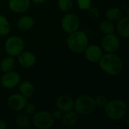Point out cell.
I'll use <instances>...</instances> for the list:
<instances>
[{"label":"cell","instance_id":"cell-1","mask_svg":"<svg viewBox=\"0 0 129 129\" xmlns=\"http://www.w3.org/2000/svg\"><path fill=\"white\" fill-rule=\"evenodd\" d=\"M98 62L101 70L111 76L119 75L123 70V62L116 53L103 54Z\"/></svg>","mask_w":129,"mask_h":129},{"label":"cell","instance_id":"cell-2","mask_svg":"<svg viewBox=\"0 0 129 129\" xmlns=\"http://www.w3.org/2000/svg\"><path fill=\"white\" fill-rule=\"evenodd\" d=\"M127 104L122 99H113L108 101L104 107L106 116L113 121L122 119L127 113Z\"/></svg>","mask_w":129,"mask_h":129},{"label":"cell","instance_id":"cell-3","mask_svg":"<svg viewBox=\"0 0 129 129\" xmlns=\"http://www.w3.org/2000/svg\"><path fill=\"white\" fill-rule=\"evenodd\" d=\"M68 48L75 54L83 53L88 45V37L84 30H76L69 34L67 40Z\"/></svg>","mask_w":129,"mask_h":129},{"label":"cell","instance_id":"cell-4","mask_svg":"<svg viewBox=\"0 0 129 129\" xmlns=\"http://www.w3.org/2000/svg\"><path fill=\"white\" fill-rule=\"evenodd\" d=\"M97 109L93 97L83 94L79 96L74 101L73 110L80 116H87L93 113Z\"/></svg>","mask_w":129,"mask_h":129},{"label":"cell","instance_id":"cell-5","mask_svg":"<svg viewBox=\"0 0 129 129\" xmlns=\"http://www.w3.org/2000/svg\"><path fill=\"white\" fill-rule=\"evenodd\" d=\"M24 41L19 36H11L5 42V52L8 56L12 57H17L24 50Z\"/></svg>","mask_w":129,"mask_h":129},{"label":"cell","instance_id":"cell-6","mask_svg":"<svg viewBox=\"0 0 129 129\" xmlns=\"http://www.w3.org/2000/svg\"><path fill=\"white\" fill-rule=\"evenodd\" d=\"M33 116V124L36 128H51L55 121L52 116V114L45 110L36 111Z\"/></svg>","mask_w":129,"mask_h":129},{"label":"cell","instance_id":"cell-7","mask_svg":"<svg viewBox=\"0 0 129 129\" xmlns=\"http://www.w3.org/2000/svg\"><path fill=\"white\" fill-rule=\"evenodd\" d=\"M120 44V39L115 33L104 35L101 42V48L106 53H116L119 50Z\"/></svg>","mask_w":129,"mask_h":129},{"label":"cell","instance_id":"cell-8","mask_svg":"<svg viewBox=\"0 0 129 129\" xmlns=\"http://www.w3.org/2000/svg\"><path fill=\"white\" fill-rule=\"evenodd\" d=\"M60 26L65 33L70 34L79 29L80 26V20L77 15L73 13H69L62 17Z\"/></svg>","mask_w":129,"mask_h":129},{"label":"cell","instance_id":"cell-9","mask_svg":"<svg viewBox=\"0 0 129 129\" xmlns=\"http://www.w3.org/2000/svg\"><path fill=\"white\" fill-rule=\"evenodd\" d=\"M21 80L20 75L15 71H9L4 73V74L1 77V84L2 87L5 89H13L15 87L18 86Z\"/></svg>","mask_w":129,"mask_h":129},{"label":"cell","instance_id":"cell-10","mask_svg":"<svg viewBox=\"0 0 129 129\" xmlns=\"http://www.w3.org/2000/svg\"><path fill=\"white\" fill-rule=\"evenodd\" d=\"M27 98L19 94H13L8 97L7 100V104L8 107L16 112L23 110L27 104Z\"/></svg>","mask_w":129,"mask_h":129},{"label":"cell","instance_id":"cell-11","mask_svg":"<svg viewBox=\"0 0 129 129\" xmlns=\"http://www.w3.org/2000/svg\"><path fill=\"white\" fill-rule=\"evenodd\" d=\"M85 59L91 63H98L103 55L101 47L98 45H88L84 51Z\"/></svg>","mask_w":129,"mask_h":129},{"label":"cell","instance_id":"cell-12","mask_svg":"<svg viewBox=\"0 0 129 129\" xmlns=\"http://www.w3.org/2000/svg\"><path fill=\"white\" fill-rule=\"evenodd\" d=\"M17 62L20 67L29 69L33 67L36 63V55L30 51H23L17 56Z\"/></svg>","mask_w":129,"mask_h":129},{"label":"cell","instance_id":"cell-13","mask_svg":"<svg viewBox=\"0 0 129 129\" xmlns=\"http://www.w3.org/2000/svg\"><path fill=\"white\" fill-rule=\"evenodd\" d=\"M55 106L57 109L60 110L62 113H65L73 110L74 100L72 97L67 94H63L59 96L55 101Z\"/></svg>","mask_w":129,"mask_h":129},{"label":"cell","instance_id":"cell-14","mask_svg":"<svg viewBox=\"0 0 129 129\" xmlns=\"http://www.w3.org/2000/svg\"><path fill=\"white\" fill-rule=\"evenodd\" d=\"M30 0H8L9 9L17 14L26 12L30 7Z\"/></svg>","mask_w":129,"mask_h":129},{"label":"cell","instance_id":"cell-15","mask_svg":"<svg viewBox=\"0 0 129 129\" xmlns=\"http://www.w3.org/2000/svg\"><path fill=\"white\" fill-rule=\"evenodd\" d=\"M79 115L72 110L63 113V115L60 118V123L63 126L66 128H71L73 127L78 122Z\"/></svg>","mask_w":129,"mask_h":129},{"label":"cell","instance_id":"cell-16","mask_svg":"<svg viewBox=\"0 0 129 129\" xmlns=\"http://www.w3.org/2000/svg\"><path fill=\"white\" fill-rule=\"evenodd\" d=\"M116 29L119 36L125 39L129 37V17L128 16H122L118 21Z\"/></svg>","mask_w":129,"mask_h":129},{"label":"cell","instance_id":"cell-17","mask_svg":"<svg viewBox=\"0 0 129 129\" xmlns=\"http://www.w3.org/2000/svg\"><path fill=\"white\" fill-rule=\"evenodd\" d=\"M19 93L25 97L26 98H29L33 96L35 92V87L33 84L29 81H23L18 85Z\"/></svg>","mask_w":129,"mask_h":129},{"label":"cell","instance_id":"cell-18","mask_svg":"<svg viewBox=\"0 0 129 129\" xmlns=\"http://www.w3.org/2000/svg\"><path fill=\"white\" fill-rule=\"evenodd\" d=\"M34 26V19L29 15H23L17 23V26L19 30L21 31H28L31 29Z\"/></svg>","mask_w":129,"mask_h":129},{"label":"cell","instance_id":"cell-19","mask_svg":"<svg viewBox=\"0 0 129 129\" xmlns=\"http://www.w3.org/2000/svg\"><path fill=\"white\" fill-rule=\"evenodd\" d=\"M105 15L107 17V20L111 22H117L123 16V13H122V11L119 8L112 7L107 9Z\"/></svg>","mask_w":129,"mask_h":129},{"label":"cell","instance_id":"cell-20","mask_svg":"<svg viewBox=\"0 0 129 129\" xmlns=\"http://www.w3.org/2000/svg\"><path fill=\"white\" fill-rule=\"evenodd\" d=\"M15 66V60L14 58L12 57H5L1 62H0V70L3 73L9 72L13 70Z\"/></svg>","mask_w":129,"mask_h":129},{"label":"cell","instance_id":"cell-21","mask_svg":"<svg viewBox=\"0 0 129 129\" xmlns=\"http://www.w3.org/2000/svg\"><path fill=\"white\" fill-rule=\"evenodd\" d=\"M99 29L104 34H110L113 33L116 31V26L113 24V22H111L108 20H103L99 24Z\"/></svg>","mask_w":129,"mask_h":129},{"label":"cell","instance_id":"cell-22","mask_svg":"<svg viewBox=\"0 0 129 129\" xmlns=\"http://www.w3.org/2000/svg\"><path fill=\"white\" fill-rule=\"evenodd\" d=\"M11 30V24L8 18L0 14V36H7Z\"/></svg>","mask_w":129,"mask_h":129},{"label":"cell","instance_id":"cell-23","mask_svg":"<svg viewBox=\"0 0 129 129\" xmlns=\"http://www.w3.org/2000/svg\"><path fill=\"white\" fill-rule=\"evenodd\" d=\"M15 124L20 128L26 129L30 126V121L26 115L20 114L15 118Z\"/></svg>","mask_w":129,"mask_h":129},{"label":"cell","instance_id":"cell-24","mask_svg":"<svg viewBox=\"0 0 129 129\" xmlns=\"http://www.w3.org/2000/svg\"><path fill=\"white\" fill-rule=\"evenodd\" d=\"M73 6V0H58L57 7L63 12H67L72 9Z\"/></svg>","mask_w":129,"mask_h":129},{"label":"cell","instance_id":"cell-25","mask_svg":"<svg viewBox=\"0 0 129 129\" xmlns=\"http://www.w3.org/2000/svg\"><path fill=\"white\" fill-rule=\"evenodd\" d=\"M94 102H95L97 108L98 107L104 108V106L107 104V103L109 101L107 99V98L105 95H103V94H98L95 98H94Z\"/></svg>","mask_w":129,"mask_h":129},{"label":"cell","instance_id":"cell-26","mask_svg":"<svg viewBox=\"0 0 129 129\" xmlns=\"http://www.w3.org/2000/svg\"><path fill=\"white\" fill-rule=\"evenodd\" d=\"M78 8L82 11H87L91 6V0H76Z\"/></svg>","mask_w":129,"mask_h":129},{"label":"cell","instance_id":"cell-27","mask_svg":"<svg viewBox=\"0 0 129 129\" xmlns=\"http://www.w3.org/2000/svg\"><path fill=\"white\" fill-rule=\"evenodd\" d=\"M23 110H25V113L28 115H33L37 111L36 105L33 103H28V102L26 104Z\"/></svg>","mask_w":129,"mask_h":129},{"label":"cell","instance_id":"cell-28","mask_svg":"<svg viewBox=\"0 0 129 129\" xmlns=\"http://www.w3.org/2000/svg\"><path fill=\"white\" fill-rule=\"evenodd\" d=\"M87 11H88V15H89L91 17H92V18H97V17H98L99 15H100L99 10H98L96 7H92V6H91V7L87 10Z\"/></svg>","mask_w":129,"mask_h":129},{"label":"cell","instance_id":"cell-29","mask_svg":"<svg viewBox=\"0 0 129 129\" xmlns=\"http://www.w3.org/2000/svg\"><path fill=\"white\" fill-rule=\"evenodd\" d=\"M51 114H52V116H53L54 120H60L61 116H62V115H63V113L60 110L57 109Z\"/></svg>","mask_w":129,"mask_h":129},{"label":"cell","instance_id":"cell-30","mask_svg":"<svg viewBox=\"0 0 129 129\" xmlns=\"http://www.w3.org/2000/svg\"><path fill=\"white\" fill-rule=\"evenodd\" d=\"M8 128L7 123L5 120L0 119V129H6Z\"/></svg>","mask_w":129,"mask_h":129},{"label":"cell","instance_id":"cell-31","mask_svg":"<svg viewBox=\"0 0 129 129\" xmlns=\"http://www.w3.org/2000/svg\"><path fill=\"white\" fill-rule=\"evenodd\" d=\"M30 2H33L34 4H36V5H41V4H43L46 2V0H30Z\"/></svg>","mask_w":129,"mask_h":129},{"label":"cell","instance_id":"cell-32","mask_svg":"<svg viewBox=\"0 0 129 129\" xmlns=\"http://www.w3.org/2000/svg\"><path fill=\"white\" fill-rule=\"evenodd\" d=\"M1 54H2V51H1V48H0V56H1Z\"/></svg>","mask_w":129,"mask_h":129}]
</instances>
